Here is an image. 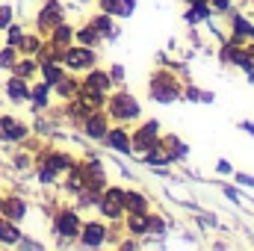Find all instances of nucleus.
Returning a JSON list of instances; mask_svg holds the SVG:
<instances>
[{
	"mask_svg": "<svg viewBox=\"0 0 254 251\" xmlns=\"http://www.w3.org/2000/svg\"><path fill=\"white\" fill-rule=\"evenodd\" d=\"M104 110H107L113 125H136L142 119V104L130 89H119L116 95H110Z\"/></svg>",
	"mask_w": 254,
	"mask_h": 251,
	"instance_id": "obj_1",
	"label": "nucleus"
},
{
	"mask_svg": "<svg viewBox=\"0 0 254 251\" xmlns=\"http://www.w3.org/2000/svg\"><path fill=\"white\" fill-rule=\"evenodd\" d=\"M181 92H184V86L178 83V77L172 74V71H154L151 74V80H148V95H151V101H157V104H172V101H178L181 98Z\"/></svg>",
	"mask_w": 254,
	"mask_h": 251,
	"instance_id": "obj_2",
	"label": "nucleus"
},
{
	"mask_svg": "<svg viewBox=\"0 0 254 251\" xmlns=\"http://www.w3.org/2000/svg\"><path fill=\"white\" fill-rule=\"evenodd\" d=\"M163 139V127L157 119H148V122H136V127L130 130V142H133V154H145L151 148H157Z\"/></svg>",
	"mask_w": 254,
	"mask_h": 251,
	"instance_id": "obj_3",
	"label": "nucleus"
},
{
	"mask_svg": "<svg viewBox=\"0 0 254 251\" xmlns=\"http://www.w3.org/2000/svg\"><path fill=\"white\" fill-rule=\"evenodd\" d=\"M98 213L107 222H122L125 219V187H104V195L98 201Z\"/></svg>",
	"mask_w": 254,
	"mask_h": 251,
	"instance_id": "obj_4",
	"label": "nucleus"
},
{
	"mask_svg": "<svg viewBox=\"0 0 254 251\" xmlns=\"http://www.w3.org/2000/svg\"><path fill=\"white\" fill-rule=\"evenodd\" d=\"M63 65L68 71H89L92 65H98V54H95V48H89V45H68L63 54Z\"/></svg>",
	"mask_w": 254,
	"mask_h": 251,
	"instance_id": "obj_5",
	"label": "nucleus"
},
{
	"mask_svg": "<svg viewBox=\"0 0 254 251\" xmlns=\"http://www.w3.org/2000/svg\"><path fill=\"white\" fill-rule=\"evenodd\" d=\"M107 237H110V228L95 219V222H83L77 243H80L83 249H101V246H107Z\"/></svg>",
	"mask_w": 254,
	"mask_h": 251,
	"instance_id": "obj_6",
	"label": "nucleus"
},
{
	"mask_svg": "<svg viewBox=\"0 0 254 251\" xmlns=\"http://www.w3.org/2000/svg\"><path fill=\"white\" fill-rule=\"evenodd\" d=\"M80 228H83V222H80V213H77V210H60L57 219H54L57 237H63V240H68V243L80 237Z\"/></svg>",
	"mask_w": 254,
	"mask_h": 251,
	"instance_id": "obj_7",
	"label": "nucleus"
},
{
	"mask_svg": "<svg viewBox=\"0 0 254 251\" xmlns=\"http://www.w3.org/2000/svg\"><path fill=\"white\" fill-rule=\"evenodd\" d=\"M60 21H65V9L60 0H45V6L39 9V15H36V27H39V33H51Z\"/></svg>",
	"mask_w": 254,
	"mask_h": 251,
	"instance_id": "obj_8",
	"label": "nucleus"
},
{
	"mask_svg": "<svg viewBox=\"0 0 254 251\" xmlns=\"http://www.w3.org/2000/svg\"><path fill=\"white\" fill-rule=\"evenodd\" d=\"M110 116H107V110H92V113H86V119H83V133L89 136V139H95V142H101L104 136H107V130H110Z\"/></svg>",
	"mask_w": 254,
	"mask_h": 251,
	"instance_id": "obj_9",
	"label": "nucleus"
},
{
	"mask_svg": "<svg viewBox=\"0 0 254 251\" xmlns=\"http://www.w3.org/2000/svg\"><path fill=\"white\" fill-rule=\"evenodd\" d=\"M101 142H104L107 148L119 151V154H133V142H130V130H127V125H110L107 136H104Z\"/></svg>",
	"mask_w": 254,
	"mask_h": 251,
	"instance_id": "obj_10",
	"label": "nucleus"
},
{
	"mask_svg": "<svg viewBox=\"0 0 254 251\" xmlns=\"http://www.w3.org/2000/svg\"><path fill=\"white\" fill-rule=\"evenodd\" d=\"M107 92H101V89H92V86H83L80 83V89H77V104L86 110V113H92V110H104L107 107Z\"/></svg>",
	"mask_w": 254,
	"mask_h": 251,
	"instance_id": "obj_11",
	"label": "nucleus"
},
{
	"mask_svg": "<svg viewBox=\"0 0 254 251\" xmlns=\"http://www.w3.org/2000/svg\"><path fill=\"white\" fill-rule=\"evenodd\" d=\"M231 42H234V45L254 42V21H249V18L240 15V12H234V15H231Z\"/></svg>",
	"mask_w": 254,
	"mask_h": 251,
	"instance_id": "obj_12",
	"label": "nucleus"
},
{
	"mask_svg": "<svg viewBox=\"0 0 254 251\" xmlns=\"http://www.w3.org/2000/svg\"><path fill=\"white\" fill-rule=\"evenodd\" d=\"M125 228L130 237H148L151 228V210H139V213H125Z\"/></svg>",
	"mask_w": 254,
	"mask_h": 251,
	"instance_id": "obj_13",
	"label": "nucleus"
},
{
	"mask_svg": "<svg viewBox=\"0 0 254 251\" xmlns=\"http://www.w3.org/2000/svg\"><path fill=\"white\" fill-rule=\"evenodd\" d=\"M83 86H92V89H101V92H113V77H110V71H104V68H98V65H92L86 74H83V80H80Z\"/></svg>",
	"mask_w": 254,
	"mask_h": 251,
	"instance_id": "obj_14",
	"label": "nucleus"
},
{
	"mask_svg": "<svg viewBox=\"0 0 254 251\" xmlns=\"http://www.w3.org/2000/svg\"><path fill=\"white\" fill-rule=\"evenodd\" d=\"M228 63H234V65H240L243 71H254V57H252V51L249 48H243V45H228L225 48V54H222Z\"/></svg>",
	"mask_w": 254,
	"mask_h": 251,
	"instance_id": "obj_15",
	"label": "nucleus"
},
{
	"mask_svg": "<svg viewBox=\"0 0 254 251\" xmlns=\"http://www.w3.org/2000/svg\"><path fill=\"white\" fill-rule=\"evenodd\" d=\"M101 12L113 15V18H130L136 12V0H95Z\"/></svg>",
	"mask_w": 254,
	"mask_h": 251,
	"instance_id": "obj_16",
	"label": "nucleus"
},
{
	"mask_svg": "<svg viewBox=\"0 0 254 251\" xmlns=\"http://www.w3.org/2000/svg\"><path fill=\"white\" fill-rule=\"evenodd\" d=\"M27 133H30L27 125H21L18 119H12V116H0V139H6V142H21Z\"/></svg>",
	"mask_w": 254,
	"mask_h": 251,
	"instance_id": "obj_17",
	"label": "nucleus"
},
{
	"mask_svg": "<svg viewBox=\"0 0 254 251\" xmlns=\"http://www.w3.org/2000/svg\"><path fill=\"white\" fill-rule=\"evenodd\" d=\"M6 95H9L15 104H24V101H30V80H24V77L12 74V77L6 80Z\"/></svg>",
	"mask_w": 254,
	"mask_h": 251,
	"instance_id": "obj_18",
	"label": "nucleus"
},
{
	"mask_svg": "<svg viewBox=\"0 0 254 251\" xmlns=\"http://www.w3.org/2000/svg\"><path fill=\"white\" fill-rule=\"evenodd\" d=\"M89 24H92L104 39H116V36H119L116 18H113V15H107V12H101V9H98V15H92V18H89Z\"/></svg>",
	"mask_w": 254,
	"mask_h": 251,
	"instance_id": "obj_19",
	"label": "nucleus"
},
{
	"mask_svg": "<svg viewBox=\"0 0 254 251\" xmlns=\"http://www.w3.org/2000/svg\"><path fill=\"white\" fill-rule=\"evenodd\" d=\"M139 210H151V201L142 189H127L125 187V213H139Z\"/></svg>",
	"mask_w": 254,
	"mask_h": 251,
	"instance_id": "obj_20",
	"label": "nucleus"
},
{
	"mask_svg": "<svg viewBox=\"0 0 254 251\" xmlns=\"http://www.w3.org/2000/svg\"><path fill=\"white\" fill-rule=\"evenodd\" d=\"M160 148L166 151V157H169V160H181V157H187V154H190V148H187L178 136H172V133H166V136L160 139Z\"/></svg>",
	"mask_w": 254,
	"mask_h": 251,
	"instance_id": "obj_21",
	"label": "nucleus"
},
{
	"mask_svg": "<svg viewBox=\"0 0 254 251\" xmlns=\"http://www.w3.org/2000/svg\"><path fill=\"white\" fill-rule=\"evenodd\" d=\"M74 42H77V45H89V48H98V45L104 42V36H101V33H98V30H95V27L86 21L83 27H77V30H74Z\"/></svg>",
	"mask_w": 254,
	"mask_h": 251,
	"instance_id": "obj_22",
	"label": "nucleus"
},
{
	"mask_svg": "<svg viewBox=\"0 0 254 251\" xmlns=\"http://www.w3.org/2000/svg\"><path fill=\"white\" fill-rule=\"evenodd\" d=\"M83 172H86V184H98V187H107V175H104V163L101 160H86L80 163Z\"/></svg>",
	"mask_w": 254,
	"mask_h": 251,
	"instance_id": "obj_23",
	"label": "nucleus"
},
{
	"mask_svg": "<svg viewBox=\"0 0 254 251\" xmlns=\"http://www.w3.org/2000/svg\"><path fill=\"white\" fill-rule=\"evenodd\" d=\"M65 189H68L71 195H77V192H83V189H86V172H83V166H80V163H74V166L68 169Z\"/></svg>",
	"mask_w": 254,
	"mask_h": 251,
	"instance_id": "obj_24",
	"label": "nucleus"
},
{
	"mask_svg": "<svg viewBox=\"0 0 254 251\" xmlns=\"http://www.w3.org/2000/svg\"><path fill=\"white\" fill-rule=\"evenodd\" d=\"M51 89H54V92H57V95H60L63 101H71V98H77V89H80V80H77V77H74V74L68 71V74H65L63 80H60L57 86H51Z\"/></svg>",
	"mask_w": 254,
	"mask_h": 251,
	"instance_id": "obj_25",
	"label": "nucleus"
},
{
	"mask_svg": "<svg viewBox=\"0 0 254 251\" xmlns=\"http://www.w3.org/2000/svg\"><path fill=\"white\" fill-rule=\"evenodd\" d=\"M39 71H42V80H45L48 86H57L65 74H68V68H65L63 63H42Z\"/></svg>",
	"mask_w": 254,
	"mask_h": 251,
	"instance_id": "obj_26",
	"label": "nucleus"
},
{
	"mask_svg": "<svg viewBox=\"0 0 254 251\" xmlns=\"http://www.w3.org/2000/svg\"><path fill=\"white\" fill-rule=\"evenodd\" d=\"M0 213H3L6 219H12V222H21V219L27 216V204H24L21 198H6V201L0 204Z\"/></svg>",
	"mask_w": 254,
	"mask_h": 251,
	"instance_id": "obj_27",
	"label": "nucleus"
},
{
	"mask_svg": "<svg viewBox=\"0 0 254 251\" xmlns=\"http://www.w3.org/2000/svg\"><path fill=\"white\" fill-rule=\"evenodd\" d=\"M213 12L210 0H190V9H187V21L190 24H198V21H207Z\"/></svg>",
	"mask_w": 254,
	"mask_h": 251,
	"instance_id": "obj_28",
	"label": "nucleus"
},
{
	"mask_svg": "<svg viewBox=\"0 0 254 251\" xmlns=\"http://www.w3.org/2000/svg\"><path fill=\"white\" fill-rule=\"evenodd\" d=\"M48 36H51V42H54V45H60V48L74 45V27H71V24H65V21H60Z\"/></svg>",
	"mask_w": 254,
	"mask_h": 251,
	"instance_id": "obj_29",
	"label": "nucleus"
},
{
	"mask_svg": "<svg viewBox=\"0 0 254 251\" xmlns=\"http://www.w3.org/2000/svg\"><path fill=\"white\" fill-rule=\"evenodd\" d=\"M0 243H3V246H18V243H21V231H18L15 222L6 219V216L0 219Z\"/></svg>",
	"mask_w": 254,
	"mask_h": 251,
	"instance_id": "obj_30",
	"label": "nucleus"
},
{
	"mask_svg": "<svg viewBox=\"0 0 254 251\" xmlns=\"http://www.w3.org/2000/svg\"><path fill=\"white\" fill-rule=\"evenodd\" d=\"M51 92H54V89H51V86H48L45 80H42V83H36V86L30 89V101H33V107L45 110V107L51 104Z\"/></svg>",
	"mask_w": 254,
	"mask_h": 251,
	"instance_id": "obj_31",
	"label": "nucleus"
},
{
	"mask_svg": "<svg viewBox=\"0 0 254 251\" xmlns=\"http://www.w3.org/2000/svg\"><path fill=\"white\" fill-rule=\"evenodd\" d=\"M42 163H48V166H51V169H57L60 175H63V172H68V169L74 166V160H71L68 154H57V151L45 154V157H42Z\"/></svg>",
	"mask_w": 254,
	"mask_h": 251,
	"instance_id": "obj_32",
	"label": "nucleus"
},
{
	"mask_svg": "<svg viewBox=\"0 0 254 251\" xmlns=\"http://www.w3.org/2000/svg\"><path fill=\"white\" fill-rule=\"evenodd\" d=\"M18 77H24V80H33L36 74H39V60L36 57H24L21 63H15V68H12Z\"/></svg>",
	"mask_w": 254,
	"mask_h": 251,
	"instance_id": "obj_33",
	"label": "nucleus"
},
{
	"mask_svg": "<svg viewBox=\"0 0 254 251\" xmlns=\"http://www.w3.org/2000/svg\"><path fill=\"white\" fill-rule=\"evenodd\" d=\"M139 157H142V160H145L148 166H154V169H166V166L172 163V160L166 157V151H163L160 145H157V148H151V151H145V154H139Z\"/></svg>",
	"mask_w": 254,
	"mask_h": 251,
	"instance_id": "obj_34",
	"label": "nucleus"
},
{
	"mask_svg": "<svg viewBox=\"0 0 254 251\" xmlns=\"http://www.w3.org/2000/svg\"><path fill=\"white\" fill-rule=\"evenodd\" d=\"M39 48H42V36H27V33H24V39L18 42V51H21L24 57H36Z\"/></svg>",
	"mask_w": 254,
	"mask_h": 251,
	"instance_id": "obj_35",
	"label": "nucleus"
},
{
	"mask_svg": "<svg viewBox=\"0 0 254 251\" xmlns=\"http://www.w3.org/2000/svg\"><path fill=\"white\" fill-rule=\"evenodd\" d=\"M15 63H18V48L6 45V48L0 51V68H15Z\"/></svg>",
	"mask_w": 254,
	"mask_h": 251,
	"instance_id": "obj_36",
	"label": "nucleus"
},
{
	"mask_svg": "<svg viewBox=\"0 0 254 251\" xmlns=\"http://www.w3.org/2000/svg\"><path fill=\"white\" fill-rule=\"evenodd\" d=\"M24 39V30L18 27V24H9L6 27V45H12V48H18V42Z\"/></svg>",
	"mask_w": 254,
	"mask_h": 251,
	"instance_id": "obj_37",
	"label": "nucleus"
},
{
	"mask_svg": "<svg viewBox=\"0 0 254 251\" xmlns=\"http://www.w3.org/2000/svg\"><path fill=\"white\" fill-rule=\"evenodd\" d=\"M166 231V222L157 216V213H151V228H148V237H154V234H163Z\"/></svg>",
	"mask_w": 254,
	"mask_h": 251,
	"instance_id": "obj_38",
	"label": "nucleus"
},
{
	"mask_svg": "<svg viewBox=\"0 0 254 251\" xmlns=\"http://www.w3.org/2000/svg\"><path fill=\"white\" fill-rule=\"evenodd\" d=\"M107 71H110V77H113V83H125V65H110Z\"/></svg>",
	"mask_w": 254,
	"mask_h": 251,
	"instance_id": "obj_39",
	"label": "nucleus"
},
{
	"mask_svg": "<svg viewBox=\"0 0 254 251\" xmlns=\"http://www.w3.org/2000/svg\"><path fill=\"white\" fill-rule=\"evenodd\" d=\"M12 24V9L9 6H0V30H6Z\"/></svg>",
	"mask_w": 254,
	"mask_h": 251,
	"instance_id": "obj_40",
	"label": "nucleus"
},
{
	"mask_svg": "<svg viewBox=\"0 0 254 251\" xmlns=\"http://www.w3.org/2000/svg\"><path fill=\"white\" fill-rule=\"evenodd\" d=\"M210 6H213V12H231L234 0H210Z\"/></svg>",
	"mask_w": 254,
	"mask_h": 251,
	"instance_id": "obj_41",
	"label": "nucleus"
},
{
	"mask_svg": "<svg viewBox=\"0 0 254 251\" xmlns=\"http://www.w3.org/2000/svg\"><path fill=\"white\" fill-rule=\"evenodd\" d=\"M119 249H139V243H136V240H125V243H119Z\"/></svg>",
	"mask_w": 254,
	"mask_h": 251,
	"instance_id": "obj_42",
	"label": "nucleus"
},
{
	"mask_svg": "<svg viewBox=\"0 0 254 251\" xmlns=\"http://www.w3.org/2000/svg\"><path fill=\"white\" fill-rule=\"evenodd\" d=\"M219 172H222V175H228V172H231V163H225V160H222V163H219Z\"/></svg>",
	"mask_w": 254,
	"mask_h": 251,
	"instance_id": "obj_43",
	"label": "nucleus"
},
{
	"mask_svg": "<svg viewBox=\"0 0 254 251\" xmlns=\"http://www.w3.org/2000/svg\"><path fill=\"white\" fill-rule=\"evenodd\" d=\"M240 184H249V187H254V178H246V175H240Z\"/></svg>",
	"mask_w": 254,
	"mask_h": 251,
	"instance_id": "obj_44",
	"label": "nucleus"
},
{
	"mask_svg": "<svg viewBox=\"0 0 254 251\" xmlns=\"http://www.w3.org/2000/svg\"><path fill=\"white\" fill-rule=\"evenodd\" d=\"M243 127H246V130H249V133H254V125H243Z\"/></svg>",
	"mask_w": 254,
	"mask_h": 251,
	"instance_id": "obj_45",
	"label": "nucleus"
},
{
	"mask_svg": "<svg viewBox=\"0 0 254 251\" xmlns=\"http://www.w3.org/2000/svg\"><path fill=\"white\" fill-rule=\"evenodd\" d=\"M77 3H92V0H77Z\"/></svg>",
	"mask_w": 254,
	"mask_h": 251,
	"instance_id": "obj_46",
	"label": "nucleus"
}]
</instances>
